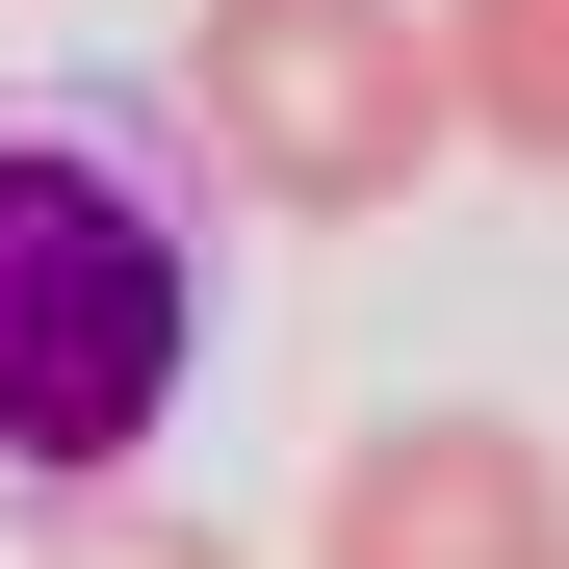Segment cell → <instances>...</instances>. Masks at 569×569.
I'll return each mask as SVG.
<instances>
[{"instance_id":"obj_1","label":"cell","mask_w":569,"mask_h":569,"mask_svg":"<svg viewBox=\"0 0 569 569\" xmlns=\"http://www.w3.org/2000/svg\"><path fill=\"white\" fill-rule=\"evenodd\" d=\"M208 362V233L130 130H0V466L130 492V440Z\"/></svg>"},{"instance_id":"obj_2","label":"cell","mask_w":569,"mask_h":569,"mask_svg":"<svg viewBox=\"0 0 569 569\" xmlns=\"http://www.w3.org/2000/svg\"><path fill=\"white\" fill-rule=\"evenodd\" d=\"M181 156L233 208H284V233H389L466 156L440 130V27L415 0H181Z\"/></svg>"},{"instance_id":"obj_3","label":"cell","mask_w":569,"mask_h":569,"mask_svg":"<svg viewBox=\"0 0 569 569\" xmlns=\"http://www.w3.org/2000/svg\"><path fill=\"white\" fill-rule=\"evenodd\" d=\"M543 543H569L543 415H389V440H337V492H311V569H543Z\"/></svg>"},{"instance_id":"obj_4","label":"cell","mask_w":569,"mask_h":569,"mask_svg":"<svg viewBox=\"0 0 569 569\" xmlns=\"http://www.w3.org/2000/svg\"><path fill=\"white\" fill-rule=\"evenodd\" d=\"M415 27H440V130L569 181V0H415Z\"/></svg>"},{"instance_id":"obj_5","label":"cell","mask_w":569,"mask_h":569,"mask_svg":"<svg viewBox=\"0 0 569 569\" xmlns=\"http://www.w3.org/2000/svg\"><path fill=\"white\" fill-rule=\"evenodd\" d=\"M27 569H259V543H208V518H156V492H52V543Z\"/></svg>"},{"instance_id":"obj_6","label":"cell","mask_w":569,"mask_h":569,"mask_svg":"<svg viewBox=\"0 0 569 569\" xmlns=\"http://www.w3.org/2000/svg\"><path fill=\"white\" fill-rule=\"evenodd\" d=\"M543 569H569V543H543Z\"/></svg>"}]
</instances>
